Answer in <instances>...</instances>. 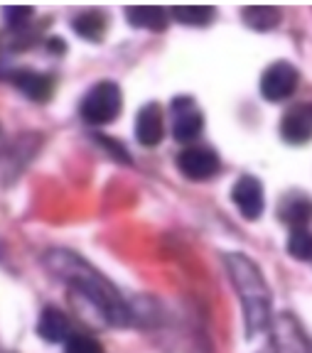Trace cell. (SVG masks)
<instances>
[{
	"label": "cell",
	"instance_id": "6da1fadb",
	"mask_svg": "<svg viewBox=\"0 0 312 353\" xmlns=\"http://www.w3.org/2000/svg\"><path fill=\"white\" fill-rule=\"evenodd\" d=\"M45 265L50 268L52 275L64 280L72 292L79 297H84L91 309H96V314L106 324L113 326H128L130 324V312L128 304L123 302L118 290L101 275L96 268H91L84 258L69 253V250H50L45 255Z\"/></svg>",
	"mask_w": 312,
	"mask_h": 353
},
{
	"label": "cell",
	"instance_id": "7a4b0ae2",
	"mask_svg": "<svg viewBox=\"0 0 312 353\" xmlns=\"http://www.w3.org/2000/svg\"><path fill=\"white\" fill-rule=\"evenodd\" d=\"M224 265H226L228 277L239 292L246 336H258L271 324V290L266 285V277H263L261 268L244 253H226Z\"/></svg>",
	"mask_w": 312,
	"mask_h": 353
},
{
	"label": "cell",
	"instance_id": "3957f363",
	"mask_svg": "<svg viewBox=\"0 0 312 353\" xmlns=\"http://www.w3.org/2000/svg\"><path fill=\"white\" fill-rule=\"evenodd\" d=\"M123 108V96L121 86L113 81H99L94 88H89L79 105V113L86 123L91 125H106L118 118Z\"/></svg>",
	"mask_w": 312,
	"mask_h": 353
},
{
	"label": "cell",
	"instance_id": "277c9868",
	"mask_svg": "<svg viewBox=\"0 0 312 353\" xmlns=\"http://www.w3.org/2000/svg\"><path fill=\"white\" fill-rule=\"evenodd\" d=\"M298 81H300V74H298L295 66L288 64V61H275L263 72L261 94L271 103H278V101H285L288 96L295 94Z\"/></svg>",
	"mask_w": 312,
	"mask_h": 353
},
{
	"label": "cell",
	"instance_id": "5b68a950",
	"mask_svg": "<svg viewBox=\"0 0 312 353\" xmlns=\"http://www.w3.org/2000/svg\"><path fill=\"white\" fill-rule=\"evenodd\" d=\"M219 167V154L209 148H184L182 152L177 154V170L182 172L187 179L192 182H206L217 176Z\"/></svg>",
	"mask_w": 312,
	"mask_h": 353
},
{
	"label": "cell",
	"instance_id": "8992f818",
	"mask_svg": "<svg viewBox=\"0 0 312 353\" xmlns=\"http://www.w3.org/2000/svg\"><path fill=\"white\" fill-rule=\"evenodd\" d=\"M173 135L177 143H192L202 135L204 118L190 96H177L173 101Z\"/></svg>",
	"mask_w": 312,
	"mask_h": 353
},
{
	"label": "cell",
	"instance_id": "52a82bcc",
	"mask_svg": "<svg viewBox=\"0 0 312 353\" xmlns=\"http://www.w3.org/2000/svg\"><path fill=\"white\" fill-rule=\"evenodd\" d=\"M271 324H273L275 353H310L312 343L307 341L300 321L293 314H278Z\"/></svg>",
	"mask_w": 312,
	"mask_h": 353
},
{
	"label": "cell",
	"instance_id": "ba28073f",
	"mask_svg": "<svg viewBox=\"0 0 312 353\" xmlns=\"http://www.w3.org/2000/svg\"><path fill=\"white\" fill-rule=\"evenodd\" d=\"M231 199H234V204L241 211V216L251 221H256L263 214V206H266L261 182L251 174H244L236 179L234 189H231Z\"/></svg>",
	"mask_w": 312,
	"mask_h": 353
},
{
	"label": "cell",
	"instance_id": "9c48e42d",
	"mask_svg": "<svg viewBox=\"0 0 312 353\" xmlns=\"http://www.w3.org/2000/svg\"><path fill=\"white\" fill-rule=\"evenodd\" d=\"M280 135L290 145H305L312 140V103H295L285 110L280 121Z\"/></svg>",
	"mask_w": 312,
	"mask_h": 353
},
{
	"label": "cell",
	"instance_id": "30bf717a",
	"mask_svg": "<svg viewBox=\"0 0 312 353\" xmlns=\"http://www.w3.org/2000/svg\"><path fill=\"white\" fill-rule=\"evenodd\" d=\"M165 135V123H162V110L157 103H148L138 110L135 116V140L143 148H155Z\"/></svg>",
	"mask_w": 312,
	"mask_h": 353
},
{
	"label": "cell",
	"instance_id": "8fae6325",
	"mask_svg": "<svg viewBox=\"0 0 312 353\" xmlns=\"http://www.w3.org/2000/svg\"><path fill=\"white\" fill-rule=\"evenodd\" d=\"M12 83H15L30 101H35V103H47V101L52 99V94H55V81H52L50 74L23 69V72L12 74Z\"/></svg>",
	"mask_w": 312,
	"mask_h": 353
},
{
	"label": "cell",
	"instance_id": "7c38bea8",
	"mask_svg": "<svg viewBox=\"0 0 312 353\" xmlns=\"http://www.w3.org/2000/svg\"><path fill=\"white\" fill-rule=\"evenodd\" d=\"M37 334H39V339H45L47 343H61L74 336L67 314L59 312L57 307L42 309V314H39V321H37Z\"/></svg>",
	"mask_w": 312,
	"mask_h": 353
},
{
	"label": "cell",
	"instance_id": "4fadbf2b",
	"mask_svg": "<svg viewBox=\"0 0 312 353\" xmlns=\"http://www.w3.org/2000/svg\"><path fill=\"white\" fill-rule=\"evenodd\" d=\"M280 219L293 226V231H302L312 221V199L302 196V194H288L280 201Z\"/></svg>",
	"mask_w": 312,
	"mask_h": 353
},
{
	"label": "cell",
	"instance_id": "5bb4252c",
	"mask_svg": "<svg viewBox=\"0 0 312 353\" xmlns=\"http://www.w3.org/2000/svg\"><path fill=\"white\" fill-rule=\"evenodd\" d=\"M72 28H74V32L81 39H86V42H101L104 34H106L108 20L101 10H86L74 17Z\"/></svg>",
	"mask_w": 312,
	"mask_h": 353
},
{
	"label": "cell",
	"instance_id": "9a60e30c",
	"mask_svg": "<svg viewBox=\"0 0 312 353\" xmlns=\"http://www.w3.org/2000/svg\"><path fill=\"white\" fill-rule=\"evenodd\" d=\"M126 12H128V22L133 25V28L155 30V32L165 30V25H168V20H170L168 12L157 6H133Z\"/></svg>",
	"mask_w": 312,
	"mask_h": 353
},
{
	"label": "cell",
	"instance_id": "2e32d148",
	"mask_svg": "<svg viewBox=\"0 0 312 353\" xmlns=\"http://www.w3.org/2000/svg\"><path fill=\"white\" fill-rule=\"evenodd\" d=\"M170 17L179 25H192V28H204L214 20V8L209 6H173Z\"/></svg>",
	"mask_w": 312,
	"mask_h": 353
},
{
	"label": "cell",
	"instance_id": "e0dca14e",
	"mask_svg": "<svg viewBox=\"0 0 312 353\" xmlns=\"http://www.w3.org/2000/svg\"><path fill=\"white\" fill-rule=\"evenodd\" d=\"M244 22L251 30L266 32V30H273L280 22V10L273 6H251L244 10Z\"/></svg>",
	"mask_w": 312,
	"mask_h": 353
},
{
	"label": "cell",
	"instance_id": "ac0fdd59",
	"mask_svg": "<svg viewBox=\"0 0 312 353\" xmlns=\"http://www.w3.org/2000/svg\"><path fill=\"white\" fill-rule=\"evenodd\" d=\"M288 253L298 260L312 263V233L310 231H293L288 238Z\"/></svg>",
	"mask_w": 312,
	"mask_h": 353
},
{
	"label": "cell",
	"instance_id": "d6986e66",
	"mask_svg": "<svg viewBox=\"0 0 312 353\" xmlns=\"http://www.w3.org/2000/svg\"><path fill=\"white\" fill-rule=\"evenodd\" d=\"M64 353H106L96 339L84 336V334H74L64 346Z\"/></svg>",
	"mask_w": 312,
	"mask_h": 353
},
{
	"label": "cell",
	"instance_id": "ffe728a7",
	"mask_svg": "<svg viewBox=\"0 0 312 353\" xmlns=\"http://www.w3.org/2000/svg\"><path fill=\"white\" fill-rule=\"evenodd\" d=\"M3 15H6L10 28L23 30V28H28L30 17H32V8L30 6H8L6 10H3Z\"/></svg>",
	"mask_w": 312,
	"mask_h": 353
},
{
	"label": "cell",
	"instance_id": "44dd1931",
	"mask_svg": "<svg viewBox=\"0 0 312 353\" xmlns=\"http://www.w3.org/2000/svg\"><path fill=\"white\" fill-rule=\"evenodd\" d=\"M310 353H312V346H310Z\"/></svg>",
	"mask_w": 312,
	"mask_h": 353
}]
</instances>
